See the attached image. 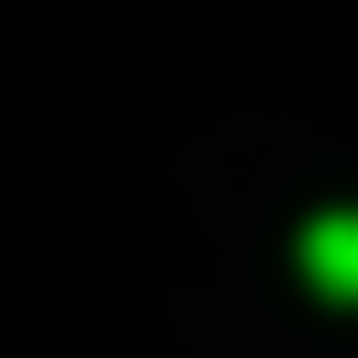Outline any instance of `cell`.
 Wrapping results in <instances>:
<instances>
[{
    "mask_svg": "<svg viewBox=\"0 0 358 358\" xmlns=\"http://www.w3.org/2000/svg\"><path fill=\"white\" fill-rule=\"evenodd\" d=\"M302 268H313V291L358 302V213H313L302 224Z\"/></svg>",
    "mask_w": 358,
    "mask_h": 358,
    "instance_id": "1",
    "label": "cell"
}]
</instances>
